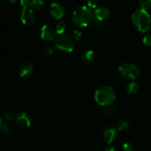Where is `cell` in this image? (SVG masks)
Masks as SVG:
<instances>
[{"mask_svg": "<svg viewBox=\"0 0 151 151\" xmlns=\"http://www.w3.org/2000/svg\"><path fill=\"white\" fill-rule=\"evenodd\" d=\"M117 137V130L114 128H109L106 130L103 134V139L104 141L107 143L108 145L111 144L116 139Z\"/></svg>", "mask_w": 151, "mask_h": 151, "instance_id": "12", "label": "cell"}, {"mask_svg": "<svg viewBox=\"0 0 151 151\" xmlns=\"http://www.w3.org/2000/svg\"><path fill=\"white\" fill-rule=\"evenodd\" d=\"M31 2L32 0H20V4L23 8H29L31 5Z\"/></svg>", "mask_w": 151, "mask_h": 151, "instance_id": "27", "label": "cell"}, {"mask_svg": "<svg viewBox=\"0 0 151 151\" xmlns=\"http://www.w3.org/2000/svg\"><path fill=\"white\" fill-rule=\"evenodd\" d=\"M133 151H139V150H133Z\"/></svg>", "mask_w": 151, "mask_h": 151, "instance_id": "31", "label": "cell"}, {"mask_svg": "<svg viewBox=\"0 0 151 151\" xmlns=\"http://www.w3.org/2000/svg\"><path fill=\"white\" fill-rule=\"evenodd\" d=\"M103 151H115V149L113 146L109 145V146H108V147H106Z\"/></svg>", "mask_w": 151, "mask_h": 151, "instance_id": "29", "label": "cell"}, {"mask_svg": "<svg viewBox=\"0 0 151 151\" xmlns=\"http://www.w3.org/2000/svg\"><path fill=\"white\" fill-rule=\"evenodd\" d=\"M50 14L52 16L54 19L59 20L62 19L65 15V8L62 4L60 2H53L50 5L49 9Z\"/></svg>", "mask_w": 151, "mask_h": 151, "instance_id": "6", "label": "cell"}, {"mask_svg": "<svg viewBox=\"0 0 151 151\" xmlns=\"http://www.w3.org/2000/svg\"><path fill=\"white\" fill-rule=\"evenodd\" d=\"M110 16V12L106 7H98L94 10V20L105 22Z\"/></svg>", "mask_w": 151, "mask_h": 151, "instance_id": "11", "label": "cell"}, {"mask_svg": "<svg viewBox=\"0 0 151 151\" xmlns=\"http://www.w3.org/2000/svg\"><path fill=\"white\" fill-rule=\"evenodd\" d=\"M131 21L136 29L140 32H146L151 26V18L147 10L138 9L131 16Z\"/></svg>", "mask_w": 151, "mask_h": 151, "instance_id": "2", "label": "cell"}, {"mask_svg": "<svg viewBox=\"0 0 151 151\" xmlns=\"http://www.w3.org/2000/svg\"><path fill=\"white\" fill-rule=\"evenodd\" d=\"M7 1H8L10 4H15L17 1V0H7Z\"/></svg>", "mask_w": 151, "mask_h": 151, "instance_id": "30", "label": "cell"}, {"mask_svg": "<svg viewBox=\"0 0 151 151\" xmlns=\"http://www.w3.org/2000/svg\"><path fill=\"white\" fill-rule=\"evenodd\" d=\"M94 27L97 28L98 30L103 31L106 28V22H102V21L94 20Z\"/></svg>", "mask_w": 151, "mask_h": 151, "instance_id": "20", "label": "cell"}, {"mask_svg": "<svg viewBox=\"0 0 151 151\" xmlns=\"http://www.w3.org/2000/svg\"><path fill=\"white\" fill-rule=\"evenodd\" d=\"M54 44L58 50L64 52H72L75 48L73 41L69 36L65 35L58 36L55 39Z\"/></svg>", "mask_w": 151, "mask_h": 151, "instance_id": "5", "label": "cell"}, {"mask_svg": "<svg viewBox=\"0 0 151 151\" xmlns=\"http://www.w3.org/2000/svg\"><path fill=\"white\" fill-rule=\"evenodd\" d=\"M116 99L114 91L110 86L100 87L94 94V100L100 106H111Z\"/></svg>", "mask_w": 151, "mask_h": 151, "instance_id": "3", "label": "cell"}, {"mask_svg": "<svg viewBox=\"0 0 151 151\" xmlns=\"http://www.w3.org/2000/svg\"><path fill=\"white\" fill-rule=\"evenodd\" d=\"M21 21L25 25H32L35 22V16L31 8H23L21 13Z\"/></svg>", "mask_w": 151, "mask_h": 151, "instance_id": "7", "label": "cell"}, {"mask_svg": "<svg viewBox=\"0 0 151 151\" xmlns=\"http://www.w3.org/2000/svg\"><path fill=\"white\" fill-rule=\"evenodd\" d=\"M114 112V108L113 106H111H111H106V108L103 110V114L104 115V116H106V117H109V116H111L113 114Z\"/></svg>", "mask_w": 151, "mask_h": 151, "instance_id": "19", "label": "cell"}, {"mask_svg": "<svg viewBox=\"0 0 151 151\" xmlns=\"http://www.w3.org/2000/svg\"><path fill=\"white\" fill-rule=\"evenodd\" d=\"M94 21V12L88 6L76 7L72 13V22L78 27H86Z\"/></svg>", "mask_w": 151, "mask_h": 151, "instance_id": "1", "label": "cell"}, {"mask_svg": "<svg viewBox=\"0 0 151 151\" xmlns=\"http://www.w3.org/2000/svg\"><path fill=\"white\" fill-rule=\"evenodd\" d=\"M122 150L123 151H133V145L130 142H125L122 145Z\"/></svg>", "mask_w": 151, "mask_h": 151, "instance_id": "28", "label": "cell"}, {"mask_svg": "<svg viewBox=\"0 0 151 151\" xmlns=\"http://www.w3.org/2000/svg\"><path fill=\"white\" fill-rule=\"evenodd\" d=\"M0 130L4 134H7L9 132V131H10V128H9V126L7 124L3 122L2 118L0 120Z\"/></svg>", "mask_w": 151, "mask_h": 151, "instance_id": "22", "label": "cell"}, {"mask_svg": "<svg viewBox=\"0 0 151 151\" xmlns=\"http://www.w3.org/2000/svg\"><path fill=\"white\" fill-rule=\"evenodd\" d=\"M97 4H98V2H97V0H87V6L89 7L90 9H97Z\"/></svg>", "mask_w": 151, "mask_h": 151, "instance_id": "23", "label": "cell"}, {"mask_svg": "<svg viewBox=\"0 0 151 151\" xmlns=\"http://www.w3.org/2000/svg\"><path fill=\"white\" fill-rule=\"evenodd\" d=\"M15 121H16V123L23 129H27L31 126L30 117L25 112H20L17 115H16Z\"/></svg>", "mask_w": 151, "mask_h": 151, "instance_id": "9", "label": "cell"}, {"mask_svg": "<svg viewBox=\"0 0 151 151\" xmlns=\"http://www.w3.org/2000/svg\"><path fill=\"white\" fill-rule=\"evenodd\" d=\"M73 38L75 41H81V38H82V33H81V31L79 30H75L73 32Z\"/></svg>", "mask_w": 151, "mask_h": 151, "instance_id": "26", "label": "cell"}, {"mask_svg": "<svg viewBox=\"0 0 151 151\" xmlns=\"http://www.w3.org/2000/svg\"><path fill=\"white\" fill-rule=\"evenodd\" d=\"M119 72L123 77L131 80L137 79L141 74V71L138 66L129 63H125L120 65Z\"/></svg>", "mask_w": 151, "mask_h": 151, "instance_id": "4", "label": "cell"}, {"mask_svg": "<svg viewBox=\"0 0 151 151\" xmlns=\"http://www.w3.org/2000/svg\"><path fill=\"white\" fill-rule=\"evenodd\" d=\"M143 43L147 46H151V32L147 33L143 38Z\"/></svg>", "mask_w": 151, "mask_h": 151, "instance_id": "25", "label": "cell"}, {"mask_svg": "<svg viewBox=\"0 0 151 151\" xmlns=\"http://www.w3.org/2000/svg\"><path fill=\"white\" fill-rule=\"evenodd\" d=\"M34 72V66L30 63H24L19 67V75L24 79L30 78Z\"/></svg>", "mask_w": 151, "mask_h": 151, "instance_id": "10", "label": "cell"}, {"mask_svg": "<svg viewBox=\"0 0 151 151\" xmlns=\"http://www.w3.org/2000/svg\"><path fill=\"white\" fill-rule=\"evenodd\" d=\"M140 9L147 10L151 7V0H139Z\"/></svg>", "mask_w": 151, "mask_h": 151, "instance_id": "17", "label": "cell"}, {"mask_svg": "<svg viewBox=\"0 0 151 151\" xmlns=\"http://www.w3.org/2000/svg\"><path fill=\"white\" fill-rule=\"evenodd\" d=\"M46 4L42 0H32L30 7L32 10L40 11L45 8Z\"/></svg>", "mask_w": 151, "mask_h": 151, "instance_id": "14", "label": "cell"}, {"mask_svg": "<svg viewBox=\"0 0 151 151\" xmlns=\"http://www.w3.org/2000/svg\"><path fill=\"white\" fill-rule=\"evenodd\" d=\"M43 52L46 55H51L54 52V48L52 46H47V47H44L43 50Z\"/></svg>", "mask_w": 151, "mask_h": 151, "instance_id": "24", "label": "cell"}, {"mask_svg": "<svg viewBox=\"0 0 151 151\" xmlns=\"http://www.w3.org/2000/svg\"><path fill=\"white\" fill-rule=\"evenodd\" d=\"M94 57L95 55L92 50H86L82 54L81 58H82V61L86 64H89V63H92L93 60H94Z\"/></svg>", "mask_w": 151, "mask_h": 151, "instance_id": "13", "label": "cell"}, {"mask_svg": "<svg viewBox=\"0 0 151 151\" xmlns=\"http://www.w3.org/2000/svg\"><path fill=\"white\" fill-rule=\"evenodd\" d=\"M129 128V125H128V122L126 121H119L117 124H116V128L118 131H125V130H127Z\"/></svg>", "mask_w": 151, "mask_h": 151, "instance_id": "18", "label": "cell"}, {"mask_svg": "<svg viewBox=\"0 0 151 151\" xmlns=\"http://www.w3.org/2000/svg\"><path fill=\"white\" fill-rule=\"evenodd\" d=\"M67 29V25L63 21H60L58 23H57V24L55 25V32L59 35H63V33H65Z\"/></svg>", "mask_w": 151, "mask_h": 151, "instance_id": "16", "label": "cell"}, {"mask_svg": "<svg viewBox=\"0 0 151 151\" xmlns=\"http://www.w3.org/2000/svg\"><path fill=\"white\" fill-rule=\"evenodd\" d=\"M55 33V31L49 24H44L41 28V32H40L41 39L45 41H55L56 38Z\"/></svg>", "mask_w": 151, "mask_h": 151, "instance_id": "8", "label": "cell"}, {"mask_svg": "<svg viewBox=\"0 0 151 151\" xmlns=\"http://www.w3.org/2000/svg\"><path fill=\"white\" fill-rule=\"evenodd\" d=\"M2 117H3L2 119H4V120L10 121L13 119H15L16 116H15V115L13 114V113H12L11 111H7L4 112V114H3Z\"/></svg>", "mask_w": 151, "mask_h": 151, "instance_id": "21", "label": "cell"}, {"mask_svg": "<svg viewBox=\"0 0 151 151\" xmlns=\"http://www.w3.org/2000/svg\"><path fill=\"white\" fill-rule=\"evenodd\" d=\"M139 86L137 83L136 82H132L130 83L127 85L126 88H125V91L128 93V94H137V91H139Z\"/></svg>", "mask_w": 151, "mask_h": 151, "instance_id": "15", "label": "cell"}]
</instances>
